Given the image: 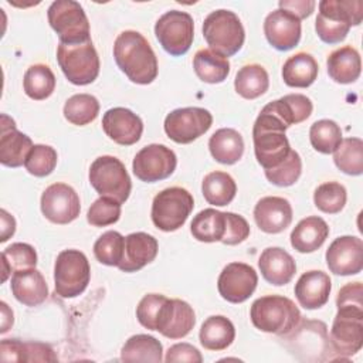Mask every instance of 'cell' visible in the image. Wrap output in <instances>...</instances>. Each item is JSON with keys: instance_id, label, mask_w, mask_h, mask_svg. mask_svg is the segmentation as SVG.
I'll use <instances>...</instances> for the list:
<instances>
[{"instance_id": "13", "label": "cell", "mask_w": 363, "mask_h": 363, "mask_svg": "<svg viewBox=\"0 0 363 363\" xmlns=\"http://www.w3.org/2000/svg\"><path fill=\"white\" fill-rule=\"evenodd\" d=\"M213 123L211 113L199 106L179 108L164 118V132L176 143H190L204 135Z\"/></svg>"}, {"instance_id": "47", "label": "cell", "mask_w": 363, "mask_h": 363, "mask_svg": "<svg viewBox=\"0 0 363 363\" xmlns=\"http://www.w3.org/2000/svg\"><path fill=\"white\" fill-rule=\"evenodd\" d=\"M121 217V203L109 197L95 200L86 213V220L94 227H106L115 224Z\"/></svg>"}, {"instance_id": "51", "label": "cell", "mask_w": 363, "mask_h": 363, "mask_svg": "<svg viewBox=\"0 0 363 363\" xmlns=\"http://www.w3.org/2000/svg\"><path fill=\"white\" fill-rule=\"evenodd\" d=\"M336 306H350V308H363V285L362 282H350L340 288Z\"/></svg>"}, {"instance_id": "26", "label": "cell", "mask_w": 363, "mask_h": 363, "mask_svg": "<svg viewBox=\"0 0 363 363\" xmlns=\"http://www.w3.org/2000/svg\"><path fill=\"white\" fill-rule=\"evenodd\" d=\"M258 267L264 279L277 286L288 284L296 272L295 259L281 247L265 248L259 255Z\"/></svg>"}, {"instance_id": "50", "label": "cell", "mask_w": 363, "mask_h": 363, "mask_svg": "<svg viewBox=\"0 0 363 363\" xmlns=\"http://www.w3.org/2000/svg\"><path fill=\"white\" fill-rule=\"evenodd\" d=\"M164 360L167 363L173 362H189V363H201L203 356L197 347L190 343H176L169 347L166 352Z\"/></svg>"}, {"instance_id": "15", "label": "cell", "mask_w": 363, "mask_h": 363, "mask_svg": "<svg viewBox=\"0 0 363 363\" xmlns=\"http://www.w3.org/2000/svg\"><path fill=\"white\" fill-rule=\"evenodd\" d=\"M41 211L54 224H68L79 216V196L65 183L50 184L41 196Z\"/></svg>"}, {"instance_id": "42", "label": "cell", "mask_w": 363, "mask_h": 363, "mask_svg": "<svg viewBox=\"0 0 363 363\" xmlns=\"http://www.w3.org/2000/svg\"><path fill=\"white\" fill-rule=\"evenodd\" d=\"M309 140L312 147L319 153H333L342 142V129L335 121H316L309 129Z\"/></svg>"}, {"instance_id": "38", "label": "cell", "mask_w": 363, "mask_h": 363, "mask_svg": "<svg viewBox=\"0 0 363 363\" xmlns=\"http://www.w3.org/2000/svg\"><path fill=\"white\" fill-rule=\"evenodd\" d=\"M24 92L34 101L47 99L55 89V75L45 64H34L27 68L23 79Z\"/></svg>"}, {"instance_id": "44", "label": "cell", "mask_w": 363, "mask_h": 363, "mask_svg": "<svg viewBox=\"0 0 363 363\" xmlns=\"http://www.w3.org/2000/svg\"><path fill=\"white\" fill-rule=\"evenodd\" d=\"M346 189L337 182L322 183L313 193L315 206L326 214L340 213L346 204Z\"/></svg>"}, {"instance_id": "36", "label": "cell", "mask_w": 363, "mask_h": 363, "mask_svg": "<svg viewBox=\"0 0 363 363\" xmlns=\"http://www.w3.org/2000/svg\"><path fill=\"white\" fill-rule=\"evenodd\" d=\"M201 193L208 204L221 207L233 201L237 193V184L228 173L216 170L204 176Z\"/></svg>"}, {"instance_id": "5", "label": "cell", "mask_w": 363, "mask_h": 363, "mask_svg": "<svg viewBox=\"0 0 363 363\" xmlns=\"http://www.w3.org/2000/svg\"><path fill=\"white\" fill-rule=\"evenodd\" d=\"M203 37L210 45V50L228 58L241 50L245 31L234 11L221 9L211 11L204 18Z\"/></svg>"}, {"instance_id": "24", "label": "cell", "mask_w": 363, "mask_h": 363, "mask_svg": "<svg viewBox=\"0 0 363 363\" xmlns=\"http://www.w3.org/2000/svg\"><path fill=\"white\" fill-rule=\"evenodd\" d=\"M330 289L329 275L323 271L312 269L299 277L294 292L301 306L305 309H318L329 301Z\"/></svg>"}, {"instance_id": "45", "label": "cell", "mask_w": 363, "mask_h": 363, "mask_svg": "<svg viewBox=\"0 0 363 363\" xmlns=\"http://www.w3.org/2000/svg\"><path fill=\"white\" fill-rule=\"evenodd\" d=\"M57 150L48 145H34L28 152L24 167L26 170L37 177H44L52 173L57 166Z\"/></svg>"}, {"instance_id": "32", "label": "cell", "mask_w": 363, "mask_h": 363, "mask_svg": "<svg viewBox=\"0 0 363 363\" xmlns=\"http://www.w3.org/2000/svg\"><path fill=\"white\" fill-rule=\"evenodd\" d=\"M235 337V328L233 322L223 315H213L207 318L199 332L200 343L207 350H224Z\"/></svg>"}, {"instance_id": "1", "label": "cell", "mask_w": 363, "mask_h": 363, "mask_svg": "<svg viewBox=\"0 0 363 363\" xmlns=\"http://www.w3.org/2000/svg\"><path fill=\"white\" fill-rule=\"evenodd\" d=\"M119 69L135 84L147 85L157 77V58L147 40L135 30L122 31L113 44Z\"/></svg>"}, {"instance_id": "53", "label": "cell", "mask_w": 363, "mask_h": 363, "mask_svg": "<svg viewBox=\"0 0 363 363\" xmlns=\"http://www.w3.org/2000/svg\"><path fill=\"white\" fill-rule=\"evenodd\" d=\"M50 345L40 342H26V362H57Z\"/></svg>"}, {"instance_id": "16", "label": "cell", "mask_w": 363, "mask_h": 363, "mask_svg": "<svg viewBox=\"0 0 363 363\" xmlns=\"http://www.w3.org/2000/svg\"><path fill=\"white\" fill-rule=\"evenodd\" d=\"M257 284L258 275L251 265L230 262L220 272L217 288L221 298L227 302L241 303L254 294Z\"/></svg>"}, {"instance_id": "11", "label": "cell", "mask_w": 363, "mask_h": 363, "mask_svg": "<svg viewBox=\"0 0 363 363\" xmlns=\"http://www.w3.org/2000/svg\"><path fill=\"white\" fill-rule=\"evenodd\" d=\"M155 35L166 52L173 57H180L186 54L193 44V17L180 10L166 11L155 24Z\"/></svg>"}, {"instance_id": "17", "label": "cell", "mask_w": 363, "mask_h": 363, "mask_svg": "<svg viewBox=\"0 0 363 363\" xmlns=\"http://www.w3.org/2000/svg\"><path fill=\"white\" fill-rule=\"evenodd\" d=\"M326 264L335 275H354L363 269V241L359 237L342 235L326 250Z\"/></svg>"}, {"instance_id": "10", "label": "cell", "mask_w": 363, "mask_h": 363, "mask_svg": "<svg viewBox=\"0 0 363 363\" xmlns=\"http://www.w3.org/2000/svg\"><path fill=\"white\" fill-rule=\"evenodd\" d=\"M48 23L62 44H79L91 40L89 21L82 6L74 0L52 1L47 11Z\"/></svg>"}, {"instance_id": "29", "label": "cell", "mask_w": 363, "mask_h": 363, "mask_svg": "<svg viewBox=\"0 0 363 363\" xmlns=\"http://www.w3.org/2000/svg\"><path fill=\"white\" fill-rule=\"evenodd\" d=\"M312 102L306 95L288 94L264 106L265 111L275 115L286 128L303 122L312 113Z\"/></svg>"}, {"instance_id": "20", "label": "cell", "mask_w": 363, "mask_h": 363, "mask_svg": "<svg viewBox=\"0 0 363 363\" xmlns=\"http://www.w3.org/2000/svg\"><path fill=\"white\" fill-rule=\"evenodd\" d=\"M264 34L275 50H292L301 40V20L282 9L274 10L265 17Z\"/></svg>"}, {"instance_id": "14", "label": "cell", "mask_w": 363, "mask_h": 363, "mask_svg": "<svg viewBox=\"0 0 363 363\" xmlns=\"http://www.w3.org/2000/svg\"><path fill=\"white\" fill-rule=\"evenodd\" d=\"M176 164L177 157L170 147L152 143L136 153L132 162V170L139 180L145 183H155L172 176Z\"/></svg>"}, {"instance_id": "6", "label": "cell", "mask_w": 363, "mask_h": 363, "mask_svg": "<svg viewBox=\"0 0 363 363\" xmlns=\"http://www.w3.org/2000/svg\"><path fill=\"white\" fill-rule=\"evenodd\" d=\"M57 61L65 78L74 85H88L99 74V57L91 40L79 44H58Z\"/></svg>"}, {"instance_id": "7", "label": "cell", "mask_w": 363, "mask_h": 363, "mask_svg": "<svg viewBox=\"0 0 363 363\" xmlns=\"http://www.w3.org/2000/svg\"><path fill=\"white\" fill-rule=\"evenodd\" d=\"M89 183L101 197L125 203L132 190V182L125 164L115 156H99L89 167Z\"/></svg>"}, {"instance_id": "37", "label": "cell", "mask_w": 363, "mask_h": 363, "mask_svg": "<svg viewBox=\"0 0 363 363\" xmlns=\"http://www.w3.org/2000/svg\"><path fill=\"white\" fill-rule=\"evenodd\" d=\"M268 86V72L259 64H248L241 67L234 79V88L237 94L245 99H255L264 95Z\"/></svg>"}, {"instance_id": "52", "label": "cell", "mask_w": 363, "mask_h": 363, "mask_svg": "<svg viewBox=\"0 0 363 363\" xmlns=\"http://www.w3.org/2000/svg\"><path fill=\"white\" fill-rule=\"evenodd\" d=\"M0 360L7 362H26V342L18 339H3L0 342Z\"/></svg>"}, {"instance_id": "40", "label": "cell", "mask_w": 363, "mask_h": 363, "mask_svg": "<svg viewBox=\"0 0 363 363\" xmlns=\"http://www.w3.org/2000/svg\"><path fill=\"white\" fill-rule=\"evenodd\" d=\"M99 113V102L91 94H77L67 99L64 105V116L77 126H84L96 119Z\"/></svg>"}, {"instance_id": "23", "label": "cell", "mask_w": 363, "mask_h": 363, "mask_svg": "<svg viewBox=\"0 0 363 363\" xmlns=\"http://www.w3.org/2000/svg\"><path fill=\"white\" fill-rule=\"evenodd\" d=\"M157 241L147 233H132L125 237L123 257L118 268L123 272H136L150 264L157 255Z\"/></svg>"}, {"instance_id": "3", "label": "cell", "mask_w": 363, "mask_h": 363, "mask_svg": "<svg viewBox=\"0 0 363 363\" xmlns=\"http://www.w3.org/2000/svg\"><path fill=\"white\" fill-rule=\"evenodd\" d=\"M363 18L360 0H322L315 21L318 37L326 44L343 41L352 26H359Z\"/></svg>"}, {"instance_id": "39", "label": "cell", "mask_w": 363, "mask_h": 363, "mask_svg": "<svg viewBox=\"0 0 363 363\" xmlns=\"http://www.w3.org/2000/svg\"><path fill=\"white\" fill-rule=\"evenodd\" d=\"M333 162L343 173L360 176L363 173V140L360 138L342 139L333 152Z\"/></svg>"}, {"instance_id": "21", "label": "cell", "mask_w": 363, "mask_h": 363, "mask_svg": "<svg viewBox=\"0 0 363 363\" xmlns=\"http://www.w3.org/2000/svg\"><path fill=\"white\" fill-rule=\"evenodd\" d=\"M254 220L261 231L278 234L289 227L292 221V207L284 197L267 196L255 204Z\"/></svg>"}, {"instance_id": "33", "label": "cell", "mask_w": 363, "mask_h": 363, "mask_svg": "<svg viewBox=\"0 0 363 363\" xmlns=\"http://www.w3.org/2000/svg\"><path fill=\"white\" fill-rule=\"evenodd\" d=\"M193 68L196 75L207 84H220L230 74V62L221 54L203 48L194 54Z\"/></svg>"}, {"instance_id": "28", "label": "cell", "mask_w": 363, "mask_h": 363, "mask_svg": "<svg viewBox=\"0 0 363 363\" xmlns=\"http://www.w3.org/2000/svg\"><path fill=\"white\" fill-rule=\"evenodd\" d=\"M328 74L337 84H352L360 77V54L352 45H345L329 54Z\"/></svg>"}, {"instance_id": "19", "label": "cell", "mask_w": 363, "mask_h": 363, "mask_svg": "<svg viewBox=\"0 0 363 363\" xmlns=\"http://www.w3.org/2000/svg\"><path fill=\"white\" fill-rule=\"evenodd\" d=\"M102 129L115 143L130 146L136 143L143 132L142 119L128 108L116 106L104 113Z\"/></svg>"}, {"instance_id": "54", "label": "cell", "mask_w": 363, "mask_h": 363, "mask_svg": "<svg viewBox=\"0 0 363 363\" xmlns=\"http://www.w3.org/2000/svg\"><path fill=\"white\" fill-rule=\"evenodd\" d=\"M279 9L294 14L296 18L302 20L313 13L316 3L313 0H281L278 3Z\"/></svg>"}, {"instance_id": "31", "label": "cell", "mask_w": 363, "mask_h": 363, "mask_svg": "<svg viewBox=\"0 0 363 363\" xmlns=\"http://www.w3.org/2000/svg\"><path fill=\"white\" fill-rule=\"evenodd\" d=\"M208 149L216 162L223 164H234L242 157L244 140L240 132L235 129L221 128L210 136Z\"/></svg>"}, {"instance_id": "56", "label": "cell", "mask_w": 363, "mask_h": 363, "mask_svg": "<svg viewBox=\"0 0 363 363\" xmlns=\"http://www.w3.org/2000/svg\"><path fill=\"white\" fill-rule=\"evenodd\" d=\"M0 308H1V328H0V333H6L14 322L13 318V311L9 308V305L6 302H0Z\"/></svg>"}, {"instance_id": "4", "label": "cell", "mask_w": 363, "mask_h": 363, "mask_svg": "<svg viewBox=\"0 0 363 363\" xmlns=\"http://www.w3.org/2000/svg\"><path fill=\"white\" fill-rule=\"evenodd\" d=\"M250 318L261 332L285 336L298 326L301 312L286 296L265 295L252 302Z\"/></svg>"}, {"instance_id": "27", "label": "cell", "mask_w": 363, "mask_h": 363, "mask_svg": "<svg viewBox=\"0 0 363 363\" xmlns=\"http://www.w3.org/2000/svg\"><path fill=\"white\" fill-rule=\"evenodd\" d=\"M329 235L326 221L318 216H309L301 220L291 233V245L298 252H313L323 245Z\"/></svg>"}, {"instance_id": "49", "label": "cell", "mask_w": 363, "mask_h": 363, "mask_svg": "<svg viewBox=\"0 0 363 363\" xmlns=\"http://www.w3.org/2000/svg\"><path fill=\"white\" fill-rule=\"evenodd\" d=\"M250 235V225L247 220L235 213L225 211V233L221 242L225 245H237Z\"/></svg>"}, {"instance_id": "12", "label": "cell", "mask_w": 363, "mask_h": 363, "mask_svg": "<svg viewBox=\"0 0 363 363\" xmlns=\"http://www.w3.org/2000/svg\"><path fill=\"white\" fill-rule=\"evenodd\" d=\"M330 347L339 359L353 356L363 346V308H337L330 335Z\"/></svg>"}, {"instance_id": "48", "label": "cell", "mask_w": 363, "mask_h": 363, "mask_svg": "<svg viewBox=\"0 0 363 363\" xmlns=\"http://www.w3.org/2000/svg\"><path fill=\"white\" fill-rule=\"evenodd\" d=\"M164 299L166 296L162 294H147L139 301L136 306V318L143 328L155 330V322Z\"/></svg>"}, {"instance_id": "2", "label": "cell", "mask_w": 363, "mask_h": 363, "mask_svg": "<svg viewBox=\"0 0 363 363\" xmlns=\"http://www.w3.org/2000/svg\"><path fill=\"white\" fill-rule=\"evenodd\" d=\"M288 128L275 115L261 109L252 128L254 153L257 162L267 169L277 167L291 152L289 140L285 135Z\"/></svg>"}, {"instance_id": "55", "label": "cell", "mask_w": 363, "mask_h": 363, "mask_svg": "<svg viewBox=\"0 0 363 363\" xmlns=\"http://www.w3.org/2000/svg\"><path fill=\"white\" fill-rule=\"evenodd\" d=\"M0 220H1V235L0 241L6 242L10 237H13L16 231V220L11 214H9L4 208L0 210Z\"/></svg>"}, {"instance_id": "30", "label": "cell", "mask_w": 363, "mask_h": 363, "mask_svg": "<svg viewBox=\"0 0 363 363\" xmlns=\"http://www.w3.org/2000/svg\"><path fill=\"white\" fill-rule=\"evenodd\" d=\"M319 67L316 60L308 52L291 55L282 67V79L292 88H308L318 78Z\"/></svg>"}, {"instance_id": "18", "label": "cell", "mask_w": 363, "mask_h": 363, "mask_svg": "<svg viewBox=\"0 0 363 363\" xmlns=\"http://www.w3.org/2000/svg\"><path fill=\"white\" fill-rule=\"evenodd\" d=\"M196 315L193 308L182 299L163 301L156 322L155 330L169 339H182L194 328Z\"/></svg>"}, {"instance_id": "46", "label": "cell", "mask_w": 363, "mask_h": 363, "mask_svg": "<svg viewBox=\"0 0 363 363\" xmlns=\"http://www.w3.org/2000/svg\"><path fill=\"white\" fill-rule=\"evenodd\" d=\"M301 173H302L301 156L296 150L291 149L289 155L282 163H279L277 167L265 170V177L275 186L288 187V186H292L295 182H298Z\"/></svg>"}, {"instance_id": "8", "label": "cell", "mask_w": 363, "mask_h": 363, "mask_svg": "<svg viewBox=\"0 0 363 363\" xmlns=\"http://www.w3.org/2000/svg\"><path fill=\"white\" fill-rule=\"evenodd\" d=\"M193 207V196L186 189L167 187L153 199L150 211L152 221L162 231H176L183 227Z\"/></svg>"}, {"instance_id": "43", "label": "cell", "mask_w": 363, "mask_h": 363, "mask_svg": "<svg viewBox=\"0 0 363 363\" xmlns=\"http://www.w3.org/2000/svg\"><path fill=\"white\" fill-rule=\"evenodd\" d=\"M125 237L118 231H106L104 233L94 244V255L95 258L109 267H118L123 257Z\"/></svg>"}, {"instance_id": "41", "label": "cell", "mask_w": 363, "mask_h": 363, "mask_svg": "<svg viewBox=\"0 0 363 363\" xmlns=\"http://www.w3.org/2000/svg\"><path fill=\"white\" fill-rule=\"evenodd\" d=\"M35 265H37V252L34 247L26 242H14L7 248H4L1 252V267H3L1 281L4 282L9 278L10 272L35 268Z\"/></svg>"}, {"instance_id": "34", "label": "cell", "mask_w": 363, "mask_h": 363, "mask_svg": "<svg viewBox=\"0 0 363 363\" xmlns=\"http://www.w3.org/2000/svg\"><path fill=\"white\" fill-rule=\"evenodd\" d=\"M190 231L201 242L221 241L225 233V213L216 208L201 210L193 217Z\"/></svg>"}, {"instance_id": "9", "label": "cell", "mask_w": 363, "mask_h": 363, "mask_svg": "<svg viewBox=\"0 0 363 363\" xmlns=\"http://www.w3.org/2000/svg\"><path fill=\"white\" fill-rule=\"evenodd\" d=\"M91 278L88 258L79 250H64L57 255L54 265L55 292L62 298L81 295Z\"/></svg>"}, {"instance_id": "22", "label": "cell", "mask_w": 363, "mask_h": 363, "mask_svg": "<svg viewBox=\"0 0 363 363\" xmlns=\"http://www.w3.org/2000/svg\"><path fill=\"white\" fill-rule=\"evenodd\" d=\"M0 162L7 167H20L34 146L31 139L16 129V123L7 115H1Z\"/></svg>"}, {"instance_id": "35", "label": "cell", "mask_w": 363, "mask_h": 363, "mask_svg": "<svg viewBox=\"0 0 363 363\" xmlns=\"http://www.w3.org/2000/svg\"><path fill=\"white\" fill-rule=\"evenodd\" d=\"M121 360L160 363L163 360V346L150 335H133L125 342L121 350Z\"/></svg>"}, {"instance_id": "25", "label": "cell", "mask_w": 363, "mask_h": 363, "mask_svg": "<svg viewBox=\"0 0 363 363\" xmlns=\"http://www.w3.org/2000/svg\"><path fill=\"white\" fill-rule=\"evenodd\" d=\"M10 286L14 298L26 306H38L48 296L47 282L35 268L13 272Z\"/></svg>"}]
</instances>
